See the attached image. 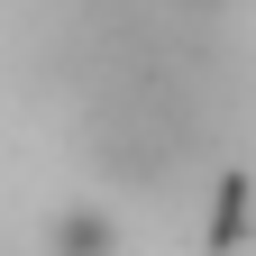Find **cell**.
I'll return each mask as SVG.
<instances>
[{
  "instance_id": "obj_1",
  "label": "cell",
  "mask_w": 256,
  "mask_h": 256,
  "mask_svg": "<svg viewBox=\"0 0 256 256\" xmlns=\"http://www.w3.org/2000/svg\"><path fill=\"white\" fill-rule=\"evenodd\" d=\"M64 256H110V220H101V210L64 220Z\"/></svg>"
}]
</instances>
